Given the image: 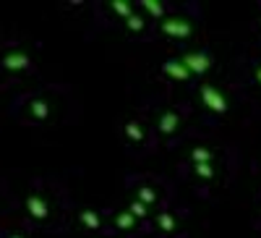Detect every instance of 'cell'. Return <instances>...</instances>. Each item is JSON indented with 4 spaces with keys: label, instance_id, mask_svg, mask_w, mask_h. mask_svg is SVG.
<instances>
[{
    "label": "cell",
    "instance_id": "1",
    "mask_svg": "<svg viewBox=\"0 0 261 238\" xmlns=\"http://www.w3.org/2000/svg\"><path fill=\"white\" fill-rule=\"evenodd\" d=\"M160 32L170 39H188L193 34V24L188 18H180V16H165L160 21Z\"/></svg>",
    "mask_w": 261,
    "mask_h": 238
},
{
    "label": "cell",
    "instance_id": "2",
    "mask_svg": "<svg viewBox=\"0 0 261 238\" xmlns=\"http://www.w3.org/2000/svg\"><path fill=\"white\" fill-rule=\"evenodd\" d=\"M199 97H201V102H204V107H209L212 113H220V115H225L227 110H230V102H227V97L217 89L214 84H201L199 86Z\"/></svg>",
    "mask_w": 261,
    "mask_h": 238
},
{
    "label": "cell",
    "instance_id": "3",
    "mask_svg": "<svg viewBox=\"0 0 261 238\" xmlns=\"http://www.w3.org/2000/svg\"><path fill=\"white\" fill-rule=\"evenodd\" d=\"M180 63L188 68V74L191 76H204L209 68H212V58L206 55V53H186L183 58H180Z\"/></svg>",
    "mask_w": 261,
    "mask_h": 238
},
{
    "label": "cell",
    "instance_id": "4",
    "mask_svg": "<svg viewBox=\"0 0 261 238\" xmlns=\"http://www.w3.org/2000/svg\"><path fill=\"white\" fill-rule=\"evenodd\" d=\"M162 74L170 76L172 81H188V79H191V74H188V68L180 63V58H170V60H165V63H162Z\"/></svg>",
    "mask_w": 261,
    "mask_h": 238
},
{
    "label": "cell",
    "instance_id": "5",
    "mask_svg": "<svg viewBox=\"0 0 261 238\" xmlns=\"http://www.w3.org/2000/svg\"><path fill=\"white\" fill-rule=\"evenodd\" d=\"M178 126H180V115H178L175 110H165V113H160V118H157V131H160V134L170 136V134H175V131H178Z\"/></svg>",
    "mask_w": 261,
    "mask_h": 238
},
{
    "label": "cell",
    "instance_id": "6",
    "mask_svg": "<svg viewBox=\"0 0 261 238\" xmlns=\"http://www.w3.org/2000/svg\"><path fill=\"white\" fill-rule=\"evenodd\" d=\"M27 207H29V215H32V218H37V220H45L47 215H50V204L42 199L39 194H32L29 202H27Z\"/></svg>",
    "mask_w": 261,
    "mask_h": 238
},
{
    "label": "cell",
    "instance_id": "7",
    "mask_svg": "<svg viewBox=\"0 0 261 238\" xmlns=\"http://www.w3.org/2000/svg\"><path fill=\"white\" fill-rule=\"evenodd\" d=\"M79 220H81V225H84L86 230H99V225H102L99 215H97L94 209H81V212H79Z\"/></svg>",
    "mask_w": 261,
    "mask_h": 238
},
{
    "label": "cell",
    "instance_id": "8",
    "mask_svg": "<svg viewBox=\"0 0 261 238\" xmlns=\"http://www.w3.org/2000/svg\"><path fill=\"white\" fill-rule=\"evenodd\" d=\"M123 131H125V139H128V141H136V144L144 141V126H141L139 121H128Z\"/></svg>",
    "mask_w": 261,
    "mask_h": 238
},
{
    "label": "cell",
    "instance_id": "9",
    "mask_svg": "<svg viewBox=\"0 0 261 238\" xmlns=\"http://www.w3.org/2000/svg\"><path fill=\"white\" fill-rule=\"evenodd\" d=\"M27 66H29V55L27 53H11L6 58V68H11V71H21Z\"/></svg>",
    "mask_w": 261,
    "mask_h": 238
},
{
    "label": "cell",
    "instance_id": "10",
    "mask_svg": "<svg viewBox=\"0 0 261 238\" xmlns=\"http://www.w3.org/2000/svg\"><path fill=\"white\" fill-rule=\"evenodd\" d=\"M157 225H160L162 233H175L178 230V223H175V218H172V212H160L157 215Z\"/></svg>",
    "mask_w": 261,
    "mask_h": 238
},
{
    "label": "cell",
    "instance_id": "11",
    "mask_svg": "<svg viewBox=\"0 0 261 238\" xmlns=\"http://www.w3.org/2000/svg\"><path fill=\"white\" fill-rule=\"evenodd\" d=\"M191 160L193 165H201V162H214V152L209 147H196L193 152H191Z\"/></svg>",
    "mask_w": 261,
    "mask_h": 238
},
{
    "label": "cell",
    "instance_id": "12",
    "mask_svg": "<svg viewBox=\"0 0 261 238\" xmlns=\"http://www.w3.org/2000/svg\"><path fill=\"white\" fill-rule=\"evenodd\" d=\"M115 228H120V230H130V228H136V218L130 215L128 209H123V212H118L115 215Z\"/></svg>",
    "mask_w": 261,
    "mask_h": 238
},
{
    "label": "cell",
    "instance_id": "13",
    "mask_svg": "<svg viewBox=\"0 0 261 238\" xmlns=\"http://www.w3.org/2000/svg\"><path fill=\"white\" fill-rule=\"evenodd\" d=\"M136 202H141L144 207H149V204H157V191H154V188H146V186L136 188Z\"/></svg>",
    "mask_w": 261,
    "mask_h": 238
},
{
    "label": "cell",
    "instance_id": "14",
    "mask_svg": "<svg viewBox=\"0 0 261 238\" xmlns=\"http://www.w3.org/2000/svg\"><path fill=\"white\" fill-rule=\"evenodd\" d=\"M141 8L149 13V16H154V18H165V6L162 3H157V0H141Z\"/></svg>",
    "mask_w": 261,
    "mask_h": 238
},
{
    "label": "cell",
    "instance_id": "15",
    "mask_svg": "<svg viewBox=\"0 0 261 238\" xmlns=\"http://www.w3.org/2000/svg\"><path fill=\"white\" fill-rule=\"evenodd\" d=\"M32 115H34L37 121H47V118H50V105H47L45 100H34V102H32Z\"/></svg>",
    "mask_w": 261,
    "mask_h": 238
},
{
    "label": "cell",
    "instance_id": "16",
    "mask_svg": "<svg viewBox=\"0 0 261 238\" xmlns=\"http://www.w3.org/2000/svg\"><path fill=\"white\" fill-rule=\"evenodd\" d=\"M196 176H199L201 181H212L214 178V162H201V165H193Z\"/></svg>",
    "mask_w": 261,
    "mask_h": 238
},
{
    "label": "cell",
    "instance_id": "17",
    "mask_svg": "<svg viewBox=\"0 0 261 238\" xmlns=\"http://www.w3.org/2000/svg\"><path fill=\"white\" fill-rule=\"evenodd\" d=\"M125 27H128V32H144L146 21H144V16H136V13H130V16L125 18Z\"/></svg>",
    "mask_w": 261,
    "mask_h": 238
},
{
    "label": "cell",
    "instance_id": "18",
    "mask_svg": "<svg viewBox=\"0 0 261 238\" xmlns=\"http://www.w3.org/2000/svg\"><path fill=\"white\" fill-rule=\"evenodd\" d=\"M128 212L134 215L136 220H144V218H149V207H144V204H141V202H136V199L128 204Z\"/></svg>",
    "mask_w": 261,
    "mask_h": 238
},
{
    "label": "cell",
    "instance_id": "19",
    "mask_svg": "<svg viewBox=\"0 0 261 238\" xmlns=\"http://www.w3.org/2000/svg\"><path fill=\"white\" fill-rule=\"evenodd\" d=\"M113 11L118 13V16H123V18H128L130 13H134V6L128 3V0H115L113 3Z\"/></svg>",
    "mask_w": 261,
    "mask_h": 238
},
{
    "label": "cell",
    "instance_id": "20",
    "mask_svg": "<svg viewBox=\"0 0 261 238\" xmlns=\"http://www.w3.org/2000/svg\"><path fill=\"white\" fill-rule=\"evenodd\" d=\"M256 81H258V86H261V63L256 66Z\"/></svg>",
    "mask_w": 261,
    "mask_h": 238
}]
</instances>
